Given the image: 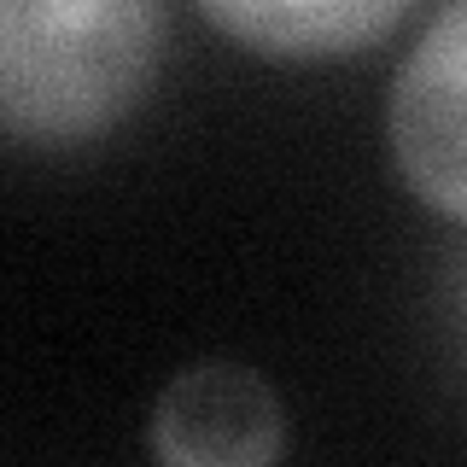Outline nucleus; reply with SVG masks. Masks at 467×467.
<instances>
[{
  "label": "nucleus",
  "mask_w": 467,
  "mask_h": 467,
  "mask_svg": "<svg viewBox=\"0 0 467 467\" xmlns=\"http://www.w3.org/2000/svg\"><path fill=\"white\" fill-rule=\"evenodd\" d=\"M164 65V0H0V123L82 146L123 123Z\"/></svg>",
  "instance_id": "1"
},
{
  "label": "nucleus",
  "mask_w": 467,
  "mask_h": 467,
  "mask_svg": "<svg viewBox=\"0 0 467 467\" xmlns=\"http://www.w3.org/2000/svg\"><path fill=\"white\" fill-rule=\"evenodd\" d=\"M386 140L403 187L467 228V0L438 6L386 94Z\"/></svg>",
  "instance_id": "2"
},
{
  "label": "nucleus",
  "mask_w": 467,
  "mask_h": 467,
  "mask_svg": "<svg viewBox=\"0 0 467 467\" xmlns=\"http://www.w3.org/2000/svg\"><path fill=\"white\" fill-rule=\"evenodd\" d=\"M152 456L170 467H263L286 456V409L240 362H199L152 409Z\"/></svg>",
  "instance_id": "3"
},
{
  "label": "nucleus",
  "mask_w": 467,
  "mask_h": 467,
  "mask_svg": "<svg viewBox=\"0 0 467 467\" xmlns=\"http://www.w3.org/2000/svg\"><path fill=\"white\" fill-rule=\"evenodd\" d=\"M228 41L281 65H321V58H357L386 41L415 0H193Z\"/></svg>",
  "instance_id": "4"
}]
</instances>
